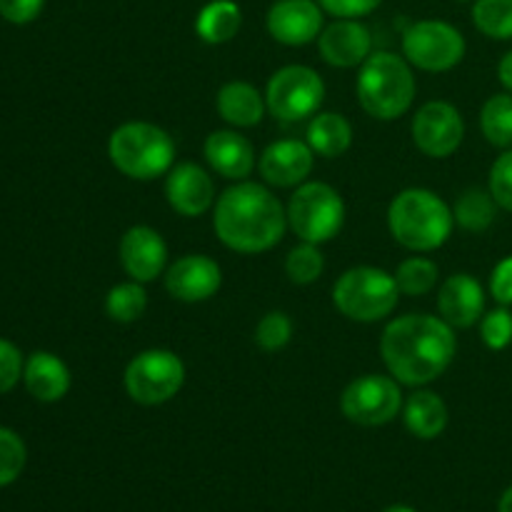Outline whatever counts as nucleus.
I'll return each mask as SVG.
<instances>
[{"label": "nucleus", "mask_w": 512, "mask_h": 512, "mask_svg": "<svg viewBox=\"0 0 512 512\" xmlns=\"http://www.w3.org/2000/svg\"><path fill=\"white\" fill-rule=\"evenodd\" d=\"M458 338L438 315L410 313L390 320L380 335V355L388 373L408 388H423L453 365Z\"/></svg>", "instance_id": "nucleus-1"}, {"label": "nucleus", "mask_w": 512, "mask_h": 512, "mask_svg": "<svg viewBox=\"0 0 512 512\" xmlns=\"http://www.w3.org/2000/svg\"><path fill=\"white\" fill-rule=\"evenodd\" d=\"M213 228L220 243L235 253H268L288 230V210L273 190L260 183L240 180L215 200Z\"/></svg>", "instance_id": "nucleus-2"}, {"label": "nucleus", "mask_w": 512, "mask_h": 512, "mask_svg": "<svg viewBox=\"0 0 512 512\" xmlns=\"http://www.w3.org/2000/svg\"><path fill=\"white\" fill-rule=\"evenodd\" d=\"M388 228L395 243L405 250L433 253L453 235V208L433 190L405 188L390 203Z\"/></svg>", "instance_id": "nucleus-3"}, {"label": "nucleus", "mask_w": 512, "mask_h": 512, "mask_svg": "<svg viewBox=\"0 0 512 512\" xmlns=\"http://www.w3.org/2000/svg\"><path fill=\"white\" fill-rule=\"evenodd\" d=\"M415 75L413 65L405 60V55L378 50L370 53L368 60L360 65L358 83V103L370 118L375 120H398L413 108L415 103Z\"/></svg>", "instance_id": "nucleus-4"}, {"label": "nucleus", "mask_w": 512, "mask_h": 512, "mask_svg": "<svg viewBox=\"0 0 512 512\" xmlns=\"http://www.w3.org/2000/svg\"><path fill=\"white\" fill-rule=\"evenodd\" d=\"M175 140L168 130L145 120H130L110 133L108 158L130 180H158L175 165Z\"/></svg>", "instance_id": "nucleus-5"}, {"label": "nucleus", "mask_w": 512, "mask_h": 512, "mask_svg": "<svg viewBox=\"0 0 512 512\" xmlns=\"http://www.w3.org/2000/svg\"><path fill=\"white\" fill-rule=\"evenodd\" d=\"M400 290L395 275L373 265L350 268L335 280L333 305L355 323H380L398 308Z\"/></svg>", "instance_id": "nucleus-6"}, {"label": "nucleus", "mask_w": 512, "mask_h": 512, "mask_svg": "<svg viewBox=\"0 0 512 512\" xmlns=\"http://www.w3.org/2000/svg\"><path fill=\"white\" fill-rule=\"evenodd\" d=\"M288 228L303 243L323 245L345 225V203L338 190L320 180L298 185L288 203Z\"/></svg>", "instance_id": "nucleus-7"}, {"label": "nucleus", "mask_w": 512, "mask_h": 512, "mask_svg": "<svg viewBox=\"0 0 512 512\" xmlns=\"http://www.w3.org/2000/svg\"><path fill=\"white\" fill-rule=\"evenodd\" d=\"M125 393L133 403L155 408L183 390L185 385V363L180 355L165 348H150L135 355L128 363L123 375Z\"/></svg>", "instance_id": "nucleus-8"}, {"label": "nucleus", "mask_w": 512, "mask_h": 512, "mask_svg": "<svg viewBox=\"0 0 512 512\" xmlns=\"http://www.w3.org/2000/svg\"><path fill=\"white\" fill-rule=\"evenodd\" d=\"M325 83L308 65H285L275 70L265 88L268 113L283 123H300L320 113Z\"/></svg>", "instance_id": "nucleus-9"}, {"label": "nucleus", "mask_w": 512, "mask_h": 512, "mask_svg": "<svg viewBox=\"0 0 512 512\" xmlns=\"http://www.w3.org/2000/svg\"><path fill=\"white\" fill-rule=\"evenodd\" d=\"M463 33L445 20H418L403 33V55L425 73H448L465 58Z\"/></svg>", "instance_id": "nucleus-10"}, {"label": "nucleus", "mask_w": 512, "mask_h": 512, "mask_svg": "<svg viewBox=\"0 0 512 512\" xmlns=\"http://www.w3.org/2000/svg\"><path fill=\"white\" fill-rule=\"evenodd\" d=\"M403 390L393 375L368 373L355 378L340 395L345 418L363 428H380L398 418L403 410Z\"/></svg>", "instance_id": "nucleus-11"}, {"label": "nucleus", "mask_w": 512, "mask_h": 512, "mask_svg": "<svg viewBox=\"0 0 512 512\" xmlns=\"http://www.w3.org/2000/svg\"><path fill=\"white\" fill-rule=\"evenodd\" d=\"M410 133L420 153L445 160L458 153L465 140L463 113L448 100H430L413 115Z\"/></svg>", "instance_id": "nucleus-12"}, {"label": "nucleus", "mask_w": 512, "mask_h": 512, "mask_svg": "<svg viewBox=\"0 0 512 512\" xmlns=\"http://www.w3.org/2000/svg\"><path fill=\"white\" fill-rule=\"evenodd\" d=\"M118 258L130 280L153 283L168 268V243L150 225H133L120 238Z\"/></svg>", "instance_id": "nucleus-13"}, {"label": "nucleus", "mask_w": 512, "mask_h": 512, "mask_svg": "<svg viewBox=\"0 0 512 512\" xmlns=\"http://www.w3.org/2000/svg\"><path fill=\"white\" fill-rule=\"evenodd\" d=\"M220 285H223V270L208 255H183L165 270V290L180 303H205L218 293Z\"/></svg>", "instance_id": "nucleus-14"}, {"label": "nucleus", "mask_w": 512, "mask_h": 512, "mask_svg": "<svg viewBox=\"0 0 512 512\" xmlns=\"http://www.w3.org/2000/svg\"><path fill=\"white\" fill-rule=\"evenodd\" d=\"M323 13L320 3L315 0H278L268 10V33L270 38L278 40L288 48H300L323 33Z\"/></svg>", "instance_id": "nucleus-15"}, {"label": "nucleus", "mask_w": 512, "mask_h": 512, "mask_svg": "<svg viewBox=\"0 0 512 512\" xmlns=\"http://www.w3.org/2000/svg\"><path fill=\"white\" fill-rule=\"evenodd\" d=\"M315 153L308 143L295 138L275 140L260 153L258 170L273 188H298L313 173Z\"/></svg>", "instance_id": "nucleus-16"}, {"label": "nucleus", "mask_w": 512, "mask_h": 512, "mask_svg": "<svg viewBox=\"0 0 512 512\" xmlns=\"http://www.w3.org/2000/svg\"><path fill=\"white\" fill-rule=\"evenodd\" d=\"M165 198L183 218H200L215 205V183L198 163H178L165 175Z\"/></svg>", "instance_id": "nucleus-17"}, {"label": "nucleus", "mask_w": 512, "mask_h": 512, "mask_svg": "<svg viewBox=\"0 0 512 512\" xmlns=\"http://www.w3.org/2000/svg\"><path fill=\"white\" fill-rule=\"evenodd\" d=\"M320 55L333 68H358L373 53V35L368 25L355 18H335L318 38Z\"/></svg>", "instance_id": "nucleus-18"}, {"label": "nucleus", "mask_w": 512, "mask_h": 512, "mask_svg": "<svg viewBox=\"0 0 512 512\" xmlns=\"http://www.w3.org/2000/svg\"><path fill=\"white\" fill-rule=\"evenodd\" d=\"M440 318L455 330L473 328L485 315V290L470 273H455L438 290Z\"/></svg>", "instance_id": "nucleus-19"}, {"label": "nucleus", "mask_w": 512, "mask_h": 512, "mask_svg": "<svg viewBox=\"0 0 512 512\" xmlns=\"http://www.w3.org/2000/svg\"><path fill=\"white\" fill-rule=\"evenodd\" d=\"M210 168L225 180H248L255 170V148L238 130H213L203 145Z\"/></svg>", "instance_id": "nucleus-20"}, {"label": "nucleus", "mask_w": 512, "mask_h": 512, "mask_svg": "<svg viewBox=\"0 0 512 512\" xmlns=\"http://www.w3.org/2000/svg\"><path fill=\"white\" fill-rule=\"evenodd\" d=\"M23 383L40 403H58L70 390V370L58 355L35 350L23 368Z\"/></svg>", "instance_id": "nucleus-21"}, {"label": "nucleus", "mask_w": 512, "mask_h": 512, "mask_svg": "<svg viewBox=\"0 0 512 512\" xmlns=\"http://www.w3.org/2000/svg\"><path fill=\"white\" fill-rule=\"evenodd\" d=\"M215 108H218L220 118L233 128H255L263 123L268 103L255 85L245 83V80H230L218 90Z\"/></svg>", "instance_id": "nucleus-22"}, {"label": "nucleus", "mask_w": 512, "mask_h": 512, "mask_svg": "<svg viewBox=\"0 0 512 512\" xmlns=\"http://www.w3.org/2000/svg\"><path fill=\"white\" fill-rule=\"evenodd\" d=\"M403 423L418 440H435L448 428V405L433 390H415L403 403Z\"/></svg>", "instance_id": "nucleus-23"}, {"label": "nucleus", "mask_w": 512, "mask_h": 512, "mask_svg": "<svg viewBox=\"0 0 512 512\" xmlns=\"http://www.w3.org/2000/svg\"><path fill=\"white\" fill-rule=\"evenodd\" d=\"M305 143L320 158H340L353 145V125L340 113H318L310 118Z\"/></svg>", "instance_id": "nucleus-24"}, {"label": "nucleus", "mask_w": 512, "mask_h": 512, "mask_svg": "<svg viewBox=\"0 0 512 512\" xmlns=\"http://www.w3.org/2000/svg\"><path fill=\"white\" fill-rule=\"evenodd\" d=\"M240 25H243V13L235 0H210L195 18V33L203 43L223 45L240 33Z\"/></svg>", "instance_id": "nucleus-25"}, {"label": "nucleus", "mask_w": 512, "mask_h": 512, "mask_svg": "<svg viewBox=\"0 0 512 512\" xmlns=\"http://www.w3.org/2000/svg\"><path fill=\"white\" fill-rule=\"evenodd\" d=\"M498 203L490 195V190L468 188L453 205V218L468 233H485L495 223Z\"/></svg>", "instance_id": "nucleus-26"}, {"label": "nucleus", "mask_w": 512, "mask_h": 512, "mask_svg": "<svg viewBox=\"0 0 512 512\" xmlns=\"http://www.w3.org/2000/svg\"><path fill=\"white\" fill-rule=\"evenodd\" d=\"M480 130L495 148H512V93H495L480 110Z\"/></svg>", "instance_id": "nucleus-27"}, {"label": "nucleus", "mask_w": 512, "mask_h": 512, "mask_svg": "<svg viewBox=\"0 0 512 512\" xmlns=\"http://www.w3.org/2000/svg\"><path fill=\"white\" fill-rule=\"evenodd\" d=\"M148 310V293L143 283L130 280V283H118L105 295V313L115 323H135Z\"/></svg>", "instance_id": "nucleus-28"}, {"label": "nucleus", "mask_w": 512, "mask_h": 512, "mask_svg": "<svg viewBox=\"0 0 512 512\" xmlns=\"http://www.w3.org/2000/svg\"><path fill=\"white\" fill-rule=\"evenodd\" d=\"M395 283H398L400 295H410V298H420V295L433 293L438 285L440 268L430 258L415 255V258L403 260L395 270Z\"/></svg>", "instance_id": "nucleus-29"}, {"label": "nucleus", "mask_w": 512, "mask_h": 512, "mask_svg": "<svg viewBox=\"0 0 512 512\" xmlns=\"http://www.w3.org/2000/svg\"><path fill=\"white\" fill-rule=\"evenodd\" d=\"M473 23L485 38L512 40V0H475Z\"/></svg>", "instance_id": "nucleus-30"}, {"label": "nucleus", "mask_w": 512, "mask_h": 512, "mask_svg": "<svg viewBox=\"0 0 512 512\" xmlns=\"http://www.w3.org/2000/svg\"><path fill=\"white\" fill-rule=\"evenodd\" d=\"M325 258L320 253V245L300 243L285 258V275L295 285H310L323 275Z\"/></svg>", "instance_id": "nucleus-31"}, {"label": "nucleus", "mask_w": 512, "mask_h": 512, "mask_svg": "<svg viewBox=\"0 0 512 512\" xmlns=\"http://www.w3.org/2000/svg\"><path fill=\"white\" fill-rule=\"evenodd\" d=\"M293 338V320L283 310H270L258 320L255 328V343L265 350V353H278Z\"/></svg>", "instance_id": "nucleus-32"}, {"label": "nucleus", "mask_w": 512, "mask_h": 512, "mask_svg": "<svg viewBox=\"0 0 512 512\" xmlns=\"http://www.w3.org/2000/svg\"><path fill=\"white\" fill-rule=\"evenodd\" d=\"M28 460L23 438L8 428H0V488L15 483L20 478Z\"/></svg>", "instance_id": "nucleus-33"}, {"label": "nucleus", "mask_w": 512, "mask_h": 512, "mask_svg": "<svg viewBox=\"0 0 512 512\" xmlns=\"http://www.w3.org/2000/svg\"><path fill=\"white\" fill-rule=\"evenodd\" d=\"M480 340L490 350L508 348L512 343V313L508 305H498L480 318Z\"/></svg>", "instance_id": "nucleus-34"}, {"label": "nucleus", "mask_w": 512, "mask_h": 512, "mask_svg": "<svg viewBox=\"0 0 512 512\" xmlns=\"http://www.w3.org/2000/svg\"><path fill=\"white\" fill-rule=\"evenodd\" d=\"M488 190L495 198L498 208L512 213V148L498 155L488 175Z\"/></svg>", "instance_id": "nucleus-35"}, {"label": "nucleus", "mask_w": 512, "mask_h": 512, "mask_svg": "<svg viewBox=\"0 0 512 512\" xmlns=\"http://www.w3.org/2000/svg\"><path fill=\"white\" fill-rule=\"evenodd\" d=\"M23 368V353L10 340L0 338V395H5L18 385V380L23 378Z\"/></svg>", "instance_id": "nucleus-36"}, {"label": "nucleus", "mask_w": 512, "mask_h": 512, "mask_svg": "<svg viewBox=\"0 0 512 512\" xmlns=\"http://www.w3.org/2000/svg\"><path fill=\"white\" fill-rule=\"evenodd\" d=\"M320 8L333 18H363L378 8L383 0H318Z\"/></svg>", "instance_id": "nucleus-37"}, {"label": "nucleus", "mask_w": 512, "mask_h": 512, "mask_svg": "<svg viewBox=\"0 0 512 512\" xmlns=\"http://www.w3.org/2000/svg\"><path fill=\"white\" fill-rule=\"evenodd\" d=\"M45 0H0V15L13 25L33 23L43 10Z\"/></svg>", "instance_id": "nucleus-38"}, {"label": "nucleus", "mask_w": 512, "mask_h": 512, "mask_svg": "<svg viewBox=\"0 0 512 512\" xmlns=\"http://www.w3.org/2000/svg\"><path fill=\"white\" fill-rule=\"evenodd\" d=\"M490 295L498 305H512V255L500 260L490 275Z\"/></svg>", "instance_id": "nucleus-39"}, {"label": "nucleus", "mask_w": 512, "mask_h": 512, "mask_svg": "<svg viewBox=\"0 0 512 512\" xmlns=\"http://www.w3.org/2000/svg\"><path fill=\"white\" fill-rule=\"evenodd\" d=\"M498 78L503 83V88L512 93V50L510 53L503 55V60L498 63Z\"/></svg>", "instance_id": "nucleus-40"}, {"label": "nucleus", "mask_w": 512, "mask_h": 512, "mask_svg": "<svg viewBox=\"0 0 512 512\" xmlns=\"http://www.w3.org/2000/svg\"><path fill=\"white\" fill-rule=\"evenodd\" d=\"M498 512H512V485H510L508 490H505V493H503V498H500Z\"/></svg>", "instance_id": "nucleus-41"}, {"label": "nucleus", "mask_w": 512, "mask_h": 512, "mask_svg": "<svg viewBox=\"0 0 512 512\" xmlns=\"http://www.w3.org/2000/svg\"><path fill=\"white\" fill-rule=\"evenodd\" d=\"M383 512H418V510L408 508V505H390V508L383 510Z\"/></svg>", "instance_id": "nucleus-42"}, {"label": "nucleus", "mask_w": 512, "mask_h": 512, "mask_svg": "<svg viewBox=\"0 0 512 512\" xmlns=\"http://www.w3.org/2000/svg\"><path fill=\"white\" fill-rule=\"evenodd\" d=\"M460 3H470V0H460Z\"/></svg>", "instance_id": "nucleus-43"}]
</instances>
